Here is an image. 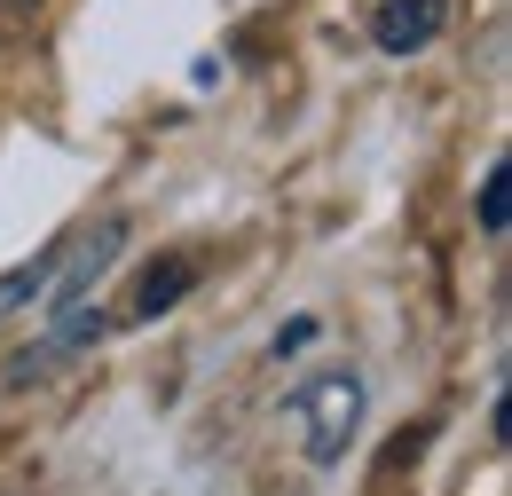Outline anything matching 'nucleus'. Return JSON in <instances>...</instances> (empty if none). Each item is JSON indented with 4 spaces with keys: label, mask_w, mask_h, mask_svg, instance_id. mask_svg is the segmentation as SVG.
I'll return each mask as SVG.
<instances>
[{
    "label": "nucleus",
    "mask_w": 512,
    "mask_h": 496,
    "mask_svg": "<svg viewBox=\"0 0 512 496\" xmlns=\"http://www.w3.org/2000/svg\"><path fill=\"white\" fill-rule=\"evenodd\" d=\"M292 410H300L308 457H316V465H339L347 441H355V426H363V378L355 371H323V378H308V386L292 394Z\"/></svg>",
    "instance_id": "obj_1"
},
{
    "label": "nucleus",
    "mask_w": 512,
    "mask_h": 496,
    "mask_svg": "<svg viewBox=\"0 0 512 496\" xmlns=\"http://www.w3.org/2000/svg\"><path fill=\"white\" fill-rule=\"evenodd\" d=\"M119 245H127V221H95L71 252H56V284H48V292H56V308H79V300H87V284L119 260Z\"/></svg>",
    "instance_id": "obj_2"
},
{
    "label": "nucleus",
    "mask_w": 512,
    "mask_h": 496,
    "mask_svg": "<svg viewBox=\"0 0 512 496\" xmlns=\"http://www.w3.org/2000/svg\"><path fill=\"white\" fill-rule=\"evenodd\" d=\"M434 32H442V0H386L379 8V48H394V56L426 48Z\"/></svg>",
    "instance_id": "obj_3"
},
{
    "label": "nucleus",
    "mask_w": 512,
    "mask_h": 496,
    "mask_svg": "<svg viewBox=\"0 0 512 496\" xmlns=\"http://www.w3.org/2000/svg\"><path fill=\"white\" fill-rule=\"evenodd\" d=\"M48 284H56V252H40V260L8 268V276H0V323H8L16 308H32V300H48Z\"/></svg>",
    "instance_id": "obj_4"
},
{
    "label": "nucleus",
    "mask_w": 512,
    "mask_h": 496,
    "mask_svg": "<svg viewBox=\"0 0 512 496\" xmlns=\"http://www.w3.org/2000/svg\"><path fill=\"white\" fill-rule=\"evenodd\" d=\"M190 276H197L190 260H174V268H150V276H142V300H134V308H142V315H166L174 300H182V292H190Z\"/></svg>",
    "instance_id": "obj_5"
},
{
    "label": "nucleus",
    "mask_w": 512,
    "mask_h": 496,
    "mask_svg": "<svg viewBox=\"0 0 512 496\" xmlns=\"http://www.w3.org/2000/svg\"><path fill=\"white\" fill-rule=\"evenodd\" d=\"M505 189H512V174H505V166H489V182H481V229H489V237L505 229V213H512Z\"/></svg>",
    "instance_id": "obj_6"
},
{
    "label": "nucleus",
    "mask_w": 512,
    "mask_h": 496,
    "mask_svg": "<svg viewBox=\"0 0 512 496\" xmlns=\"http://www.w3.org/2000/svg\"><path fill=\"white\" fill-rule=\"evenodd\" d=\"M308 339H316V315H300V323H284V331H276V355H300Z\"/></svg>",
    "instance_id": "obj_7"
}]
</instances>
